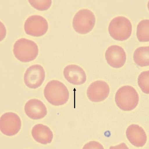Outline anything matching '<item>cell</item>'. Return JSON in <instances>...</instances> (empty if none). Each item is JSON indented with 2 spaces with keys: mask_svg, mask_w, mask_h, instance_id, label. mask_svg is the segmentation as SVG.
Segmentation results:
<instances>
[{
  "mask_svg": "<svg viewBox=\"0 0 149 149\" xmlns=\"http://www.w3.org/2000/svg\"><path fill=\"white\" fill-rule=\"evenodd\" d=\"M139 100V95L135 89L129 85L120 88L115 95L117 107L124 111H130L135 109Z\"/></svg>",
  "mask_w": 149,
  "mask_h": 149,
  "instance_id": "cell-3",
  "label": "cell"
},
{
  "mask_svg": "<svg viewBox=\"0 0 149 149\" xmlns=\"http://www.w3.org/2000/svg\"><path fill=\"white\" fill-rule=\"evenodd\" d=\"M149 71L143 72L139 75L138 80L139 87L143 93L147 94L149 93Z\"/></svg>",
  "mask_w": 149,
  "mask_h": 149,
  "instance_id": "cell-17",
  "label": "cell"
},
{
  "mask_svg": "<svg viewBox=\"0 0 149 149\" xmlns=\"http://www.w3.org/2000/svg\"><path fill=\"white\" fill-rule=\"evenodd\" d=\"M21 121L15 113L9 112L1 115L0 118V129L2 134L11 136L16 135L20 131Z\"/></svg>",
  "mask_w": 149,
  "mask_h": 149,
  "instance_id": "cell-7",
  "label": "cell"
},
{
  "mask_svg": "<svg viewBox=\"0 0 149 149\" xmlns=\"http://www.w3.org/2000/svg\"><path fill=\"white\" fill-rule=\"evenodd\" d=\"M105 58L110 66L119 68L125 63L127 56L125 52L122 47L114 45L110 46L105 52Z\"/></svg>",
  "mask_w": 149,
  "mask_h": 149,
  "instance_id": "cell-10",
  "label": "cell"
},
{
  "mask_svg": "<svg viewBox=\"0 0 149 149\" xmlns=\"http://www.w3.org/2000/svg\"><path fill=\"white\" fill-rule=\"evenodd\" d=\"M126 135L130 142L136 147H143L147 141L145 131L138 125L133 124L129 126L127 129Z\"/></svg>",
  "mask_w": 149,
  "mask_h": 149,
  "instance_id": "cell-13",
  "label": "cell"
},
{
  "mask_svg": "<svg viewBox=\"0 0 149 149\" xmlns=\"http://www.w3.org/2000/svg\"><path fill=\"white\" fill-rule=\"evenodd\" d=\"M149 47H140L134 51L133 55L134 61L139 66L143 67L149 66Z\"/></svg>",
  "mask_w": 149,
  "mask_h": 149,
  "instance_id": "cell-15",
  "label": "cell"
},
{
  "mask_svg": "<svg viewBox=\"0 0 149 149\" xmlns=\"http://www.w3.org/2000/svg\"><path fill=\"white\" fill-rule=\"evenodd\" d=\"M149 21L148 19L142 20L137 27L136 36L140 42H148L149 41Z\"/></svg>",
  "mask_w": 149,
  "mask_h": 149,
  "instance_id": "cell-16",
  "label": "cell"
},
{
  "mask_svg": "<svg viewBox=\"0 0 149 149\" xmlns=\"http://www.w3.org/2000/svg\"><path fill=\"white\" fill-rule=\"evenodd\" d=\"M110 92L109 84L105 81L97 80L94 81L88 86L86 95L91 101L100 102L107 99Z\"/></svg>",
  "mask_w": 149,
  "mask_h": 149,
  "instance_id": "cell-9",
  "label": "cell"
},
{
  "mask_svg": "<svg viewBox=\"0 0 149 149\" xmlns=\"http://www.w3.org/2000/svg\"><path fill=\"white\" fill-rule=\"evenodd\" d=\"M45 78V72L43 67L39 64L30 66L24 75V81L29 88L36 89L40 87Z\"/></svg>",
  "mask_w": 149,
  "mask_h": 149,
  "instance_id": "cell-8",
  "label": "cell"
},
{
  "mask_svg": "<svg viewBox=\"0 0 149 149\" xmlns=\"http://www.w3.org/2000/svg\"><path fill=\"white\" fill-rule=\"evenodd\" d=\"M37 45L32 40L26 38H21L13 45L14 56L18 61L27 63L34 60L38 54Z\"/></svg>",
  "mask_w": 149,
  "mask_h": 149,
  "instance_id": "cell-2",
  "label": "cell"
},
{
  "mask_svg": "<svg viewBox=\"0 0 149 149\" xmlns=\"http://www.w3.org/2000/svg\"><path fill=\"white\" fill-rule=\"evenodd\" d=\"M96 19L94 14L90 10H80L74 16L73 27L76 32L81 34H86L93 29Z\"/></svg>",
  "mask_w": 149,
  "mask_h": 149,
  "instance_id": "cell-5",
  "label": "cell"
},
{
  "mask_svg": "<svg viewBox=\"0 0 149 149\" xmlns=\"http://www.w3.org/2000/svg\"><path fill=\"white\" fill-rule=\"evenodd\" d=\"M24 28L26 34L35 37L45 35L49 29L46 19L41 16H31L26 20Z\"/></svg>",
  "mask_w": 149,
  "mask_h": 149,
  "instance_id": "cell-6",
  "label": "cell"
},
{
  "mask_svg": "<svg viewBox=\"0 0 149 149\" xmlns=\"http://www.w3.org/2000/svg\"><path fill=\"white\" fill-rule=\"evenodd\" d=\"M63 73L66 80L74 85H82L86 81L85 71L81 67L76 65H67L64 68Z\"/></svg>",
  "mask_w": 149,
  "mask_h": 149,
  "instance_id": "cell-11",
  "label": "cell"
},
{
  "mask_svg": "<svg viewBox=\"0 0 149 149\" xmlns=\"http://www.w3.org/2000/svg\"><path fill=\"white\" fill-rule=\"evenodd\" d=\"M83 148L103 149V146L99 143L95 141H90L84 146Z\"/></svg>",
  "mask_w": 149,
  "mask_h": 149,
  "instance_id": "cell-19",
  "label": "cell"
},
{
  "mask_svg": "<svg viewBox=\"0 0 149 149\" xmlns=\"http://www.w3.org/2000/svg\"><path fill=\"white\" fill-rule=\"evenodd\" d=\"M109 34L115 40L123 41L130 37L132 31V23L125 17L118 16L110 22L109 27Z\"/></svg>",
  "mask_w": 149,
  "mask_h": 149,
  "instance_id": "cell-4",
  "label": "cell"
},
{
  "mask_svg": "<svg viewBox=\"0 0 149 149\" xmlns=\"http://www.w3.org/2000/svg\"><path fill=\"white\" fill-rule=\"evenodd\" d=\"M44 95L48 102L56 106L65 104L69 98V93L66 86L57 80H53L47 83L44 88Z\"/></svg>",
  "mask_w": 149,
  "mask_h": 149,
  "instance_id": "cell-1",
  "label": "cell"
},
{
  "mask_svg": "<svg viewBox=\"0 0 149 149\" xmlns=\"http://www.w3.org/2000/svg\"><path fill=\"white\" fill-rule=\"evenodd\" d=\"M24 111L26 115L33 120L41 119L47 114L46 106L41 101L37 99L29 100L25 104Z\"/></svg>",
  "mask_w": 149,
  "mask_h": 149,
  "instance_id": "cell-12",
  "label": "cell"
},
{
  "mask_svg": "<svg viewBox=\"0 0 149 149\" xmlns=\"http://www.w3.org/2000/svg\"><path fill=\"white\" fill-rule=\"evenodd\" d=\"M28 2L33 8L42 11L49 9L52 2V1H28Z\"/></svg>",
  "mask_w": 149,
  "mask_h": 149,
  "instance_id": "cell-18",
  "label": "cell"
},
{
  "mask_svg": "<svg viewBox=\"0 0 149 149\" xmlns=\"http://www.w3.org/2000/svg\"><path fill=\"white\" fill-rule=\"evenodd\" d=\"M31 134L36 141L43 145L51 143L54 137L51 129L42 124H37L33 126Z\"/></svg>",
  "mask_w": 149,
  "mask_h": 149,
  "instance_id": "cell-14",
  "label": "cell"
}]
</instances>
